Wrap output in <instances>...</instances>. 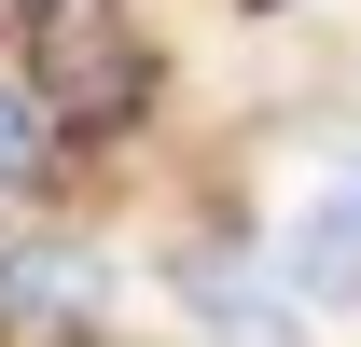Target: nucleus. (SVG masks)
<instances>
[{
  "label": "nucleus",
  "instance_id": "obj_1",
  "mask_svg": "<svg viewBox=\"0 0 361 347\" xmlns=\"http://www.w3.org/2000/svg\"><path fill=\"white\" fill-rule=\"evenodd\" d=\"M28 56H42V111L56 126L139 111V42H126L111 0H28Z\"/></svg>",
  "mask_w": 361,
  "mask_h": 347
},
{
  "label": "nucleus",
  "instance_id": "obj_2",
  "mask_svg": "<svg viewBox=\"0 0 361 347\" xmlns=\"http://www.w3.org/2000/svg\"><path fill=\"white\" fill-rule=\"evenodd\" d=\"M278 264H292L306 305H348V292H361V167L334 181V195H306V222L278 236Z\"/></svg>",
  "mask_w": 361,
  "mask_h": 347
},
{
  "label": "nucleus",
  "instance_id": "obj_3",
  "mask_svg": "<svg viewBox=\"0 0 361 347\" xmlns=\"http://www.w3.org/2000/svg\"><path fill=\"white\" fill-rule=\"evenodd\" d=\"M42 167H56V111H42L28 84H0V195H28Z\"/></svg>",
  "mask_w": 361,
  "mask_h": 347
}]
</instances>
